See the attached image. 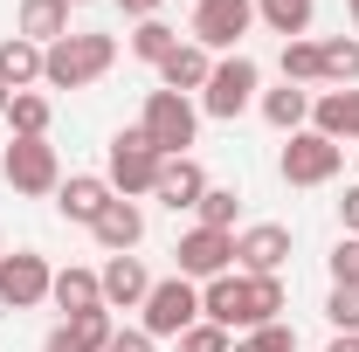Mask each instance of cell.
Instances as JSON below:
<instances>
[{"mask_svg":"<svg viewBox=\"0 0 359 352\" xmlns=\"http://www.w3.org/2000/svg\"><path fill=\"white\" fill-rule=\"evenodd\" d=\"M194 215H201V228H228V235H235V215H242V194H235V187H208Z\"/></svg>","mask_w":359,"mask_h":352,"instance_id":"cell-28","label":"cell"},{"mask_svg":"<svg viewBox=\"0 0 359 352\" xmlns=\"http://www.w3.org/2000/svg\"><path fill=\"white\" fill-rule=\"evenodd\" d=\"M256 97H263V69H256V55H215V76H208V90H201V118L235 125Z\"/></svg>","mask_w":359,"mask_h":352,"instance_id":"cell-4","label":"cell"},{"mask_svg":"<svg viewBox=\"0 0 359 352\" xmlns=\"http://www.w3.org/2000/svg\"><path fill=\"white\" fill-rule=\"evenodd\" d=\"M48 118H55V104H48L42 90L7 97V132H14V138H48Z\"/></svg>","mask_w":359,"mask_h":352,"instance_id":"cell-25","label":"cell"},{"mask_svg":"<svg viewBox=\"0 0 359 352\" xmlns=\"http://www.w3.org/2000/svg\"><path fill=\"white\" fill-rule=\"evenodd\" d=\"M118 7H125V14H132V21H152V14H159V7H166V0H118Z\"/></svg>","mask_w":359,"mask_h":352,"instance_id":"cell-36","label":"cell"},{"mask_svg":"<svg viewBox=\"0 0 359 352\" xmlns=\"http://www.w3.org/2000/svg\"><path fill=\"white\" fill-rule=\"evenodd\" d=\"M159 166H166V159L152 152V138L138 132V125H132V132H118L111 145H104V180H111V194H118V201L152 194V187H159Z\"/></svg>","mask_w":359,"mask_h":352,"instance_id":"cell-5","label":"cell"},{"mask_svg":"<svg viewBox=\"0 0 359 352\" xmlns=\"http://www.w3.org/2000/svg\"><path fill=\"white\" fill-rule=\"evenodd\" d=\"M97 290H104V311H138V304H145V290H152V276H145L138 256H104Z\"/></svg>","mask_w":359,"mask_h":352,"instance_id":"cell-15","label":"cell"},{"mask_svg":"<svg viewBox=\"0 0 359 352\" xmlns=\"http://www.w3.org/2000/svg\"><path fill=\"white\" fill-rule=\"evenodd\" d=\"M0 118H7V90H0Z\"/></svg>","mask_w":359,"mask_h":352,"instance_id":"cell-39","label":"cell"},{"mask_svg":"<svg viewBox=\"0 0 359 352\" xmlns=\"http://www.w3.org/2000/svg\"><path fill=\"white\" fill-rule=\"evenodd\" d=\"M173 48H180V28H166L159 14H152V21H138V28H132V55H138V62H152V69H159V62H166Z\"/></svg>","mask_w":359,"mask_h":352,"instance_id":"cell-27","label":"cell"},{"mask_svg":"<svg viewBox=\"0 0 359 352\" xmlns=\"http://www.w3.org/2000/svg\"><path fill=\"white\" fill-rule=\"evenodd\" d=\"M325 352H359V339H346V332H339V339H332Z\"/></svg>","mask_w":359,"mask_h":352,"instance_id":"cell-37","label":"cell"},{"mask_svg":"<svg viewBox=\"0 0 359 352\" xmlns=\"http://www.w3.org/2000/svg\"><path fill=\"white\" fill-rule=\"evenodd\" d=\"M138 132L152 138L159 159H187L194 138H201V104L180 97V90H145V111H138Z\"/></svg>","mask_w":359,"mask_h":352,"instance_id":"cell-3","label":"cell"},{"mask_svg":"<svg viewBox=\"0 0 359 352\" xmlns=\"http://www.w3.org/2000/svg\"><path fill=\"white\" fill-rule=\"evenodd\" d=\"M90 235H97V249H104V256H132L138 242H145V208H138V201H111V208L97 215Z\"/></svg>","mask_w":359,"mask_h":352,"instance_id":"cell-17","label":"cell"},{"mask_svg":"<svg viewBox=\"0 0 359 352\" xmlns=\"http://www.w3.org/2000/svg\"><path fill=\"white\" fill-rule=\"evenodd\" d=\"M249 28H256V0H194L187 42H201L208 55H242V35Z\"/></svg>","mask_w":359,"mask_h":352,"instance_id":"cell-7","label":"cell"},{"mask_svg":"<svg viewBox=\"0 0 359 352\" xmlns=\"http://www.w3.org/2000/svg\"><path fill=\"white\" fill-rule=\"evenodd\" d=\"M318 62H325V83H332V90H353L359 83V35H332V42H318Z\"/></svg>","mask_w":359,"mask_h":352,"instance_id":"cell-26","label":"cell"},{"mask_svg":"<svg viewBox=\"0 0 359 352\" xmlns=\"http://www.w3.org/2000/svg\"><path fill=\"white\" fill-rule=\"evenodd\" d=\"M249 352H297V325H290V318L256 325V332H249Z\"/></svg>","mask_w":359,"mask_h":352,"instance_id":"cell-32","label":"cell"},{"mask_svg":"<svg viewBox=\"0 0 359 352\" xmlns=\"http://www.w3.org/2000/svg\"><path fill=\"white\" fill-rule=\"evenodd\" d=\"M235 269V235L228 228H187L173 242V276H187V283H215V276H228Z\"/></svg>","mask_w":359,"mask_h":352,"instance_id":"cell-10","label":"cell"},{"mask_svg":"<svg viewBox=\"0 0 359 352\" xmlns=\"http://www.w3.org/2000/svg\"><path fill=\"white\" fill-rule=\"evenodd\" d=\"M104 352H159V339H152L145 325H118V332H111V346H104Z\"/></svg>","mask_w":359,"mask_h":352,"instance_id":"cell-34","label":"cell"},{"mask_svg":"<svg viewBox=\"0 0 359 352\" xmlns=\"http://www.w3.org/2000/svg\"><path fill=\"white\" fill-rule=\"evenodd\" d=\"M208 76H215V55H208L201 42H180L173 55L159 62V90H180V97H201Z\"/></svg>","mask_w":359,"mask_h":352,"instance_id":"cell-19","label":"cell"},{"mask_svg":"<svg viewBox=\"0 0 359 352\" xmlns=\"http://www.w3.org/2000/svg\"><path fill=\"white\" fill-rule=\"evenodd\" d=\"M208 187H215V180L201 173V159L187 152V159H166V166H159V187H152V201H159V208H173V215H194Z\"/></svg>","mask_w":359,"mask_h":352,"instance_id":"cell-14","label":"cell"},{"mask_svg":"<svg viewBox=\"0 0 359 352\" xmlns=\"http://www.w3.org/2000/svg\"><path fill=\"white\" fill-rule=\"evenodd\" d=\"M283 83H325L318 42H283Z\"/></svg>","mask_w":359,"mask_h":352,"instance_id":"cell-29","label":"cell"},{"mask_svg":"<svg viewBox=\"0 0 359 352\" xmlns=\"http://www.w3.org/2000/svg\"><path fill=\"white\" fill-rule=\"evenodd\" d=\"M256 104H263V118H269V125H276L283 138L311 125V90H304V83H276V90H263Z\"/></svg>","mask_w":359,"mask_h":352,"instance_id":"cell-23","label":"cell"},{"mask_svg":"<svg viewBox=\"0 0 359 352\" xmlns=\"http://www.w3.org/2000/svg\"><path fill=\"white\" fill-rule=\"evenodd\" d=\"M346 14H353V21H359V0H346Z\"/></svg>","mask_w":359,"mask_h":352,"instance_id":"cell-38","label":"cell"},{"mask_svg":"<svg viewBox=\"0 0 359 352\" xmlns=\"http://www.w3.org/2000/svg\"><path fill=\"white\" fill-rule=\"evenodd\" d=\"M111 201H118V194H111V180H104V173H69L62 187H55V215L76 221V228H97V215H104Z\"/></svg>","mask_w":359,"mask_h":352,"instance_id":"cell-13","label":"cell"},{"mask_svg":"<svg viewBox=\"0 0 359 352\" xmlns=\"http://www.w3.org/2000/svg\"><path fill=\"white\" fill-rule=\"evenodd\" d=\"M118 62V35H62V42L42 48V83L48 90H90L104 69Z\"/></svg>","mask_w":359,"mask_h":352,"instance_id":"cell-2","label":"cell"},{"mask_svg":"<svg viewBox=\"0 0 359 352\" xmlns=\"http://www.w3.org/2000/svg\"><path fill=\"white\" fill-rule=\"evenodd\" d=\"M311 132H325L332 145H359V83L353 90H318L311 97Z\"/></svg>","mask_w":359,"mask_h":352,"instance_id":"cell-16","label":"cell"},{"mask_svg":"<svg viewBox=\"0 0 359 352\" xmlns=\"http://www.w3.org/2000/svg\"><path fill=\"white\" fill-rule=\"evenodd\" d=\"M283 311H290L283 276H242V269H228L215 283H201V318L222 325V332H256V325L283 318Z\"/></svg>","mask_w":359,"mask_h":352,"instance_id":"cell-1","label":"cell"},{"mask_svg":"<svg viewBox=\"0 0 359 352\" xmlns=\"http://www.w3.org/2000/svg\"><path fill=\"white\" fill-rule=\"evenodd\" d=\"M48 304L62 311V318H83V311H104V290H97V269H55V283H48Z\"/></svg>","mask_w":359,"mask_h":352,"instance_id":"cell-20","label":"cell"},{"mask_svg":"<svg viewBox=\"0 0 359 352\" xmlns=\"http://www.w3.org/2000/svg\"><path fill=\"white\" fill-rule=\"evenodd\" d=\"M69 7H90V0H69Z\"/></svg>","mask_w":359,"mask_h":352,"instance_id":"cell-40","label":"cell"},{"mask_svg":"<svg viewBox=\"0 0 359 352\" xmlns=\"http://www.w3.org/2000/svg\"><path fill=\"white\" fill-rule=\"evenodd\" d=\"M35 83H42V48L28 42V35H7L0 42V90L21 97V90H35Z\"/></svg>","mask_w":359,"mask_h":352,"instance_id":"cell-22","label":"cell"},{"mask_svg":"<svg viewBox=\"0 0 359 352\" xmlns=\"http://www.w3.org/2000/svg\"><path fill=\"white\" fill-rule=\"evenodd\" d=\"M138 311H145L138 325H145L152 339H180L187 325H201V283H187V276H159V283L145 290V304H138Z\"/></svg>","mask_w":359,"mask_h":352,"instance_id":"cell-9","label":"cell"},{"mask_svg":"<svg viewBox=\"0 0 359 352\" xmlns=\"http://www.w3.org/2000/svg\"><path fill=\"white\" fill-rule=\"evenodd\" d=\"M325 318H332V332L359 339V283H332V297H325Z\"/></svg>","mask_w":359,"mask_h":352,"instance_id":"cell-30","label":"cell"},{"mask_svg":"<svg viewBox=\"0 0 359 352\" xmlns=\"http://www.w3.org/2000/svg\"><path fill=\"white\" fill-rule=\"evenodd\" d=\"M235 352H249V346H235Z\"/></svg>","mask_w":359,"mask_h":352,"instance_id":"cell-41","label":"cell"},{"mask_svg":"<svg viewBox=\"0 0 359 352\" xmlns=\"http://www.w3.org/2000/svg\"><path fill=\"white\" fill-rule=\"evenodd\" d=\"M48 283H55V269H48L42 249H14V256H0V311L48 304Z\"/></svg>","mask_w":359,"mask_h":352,"instance_id":"cell-11","label":"cell"},{"mask_svg":"<svg viewBox=\"0 0 359 352\" xmlns=\"http://www.w3.org/2000/svg\"><path fill=\"white\" fill-rule=\"evenodd\" d=\"M256 21L269 35H283V42H304L318 21V0H256Z\"/></svg>","mask_w":359,"mask_h":352,"instance_id":"cell-24","label":"cell"},{"mask_svg":"<svg viewBox=\"0 0 359 352\" xmlns=\"http://www.w3.org/2000/svg\"><path fill=\"white\" fill-rule=\"evenodd\" d=\"M0 173L14 194H28V201H42L62 187V159H55V145L48 138H7V152H0Z\"/></svg>","mask_w":359,"mask_h":352,"instance_id":"cell-8","label":"cell"},{"mask_svg":"<svg viewBox=\"0 0 359 352\" xmlns=\"http://www.w3.org/2000/svg\"><path fill=\"white\" fill-rule=\"evenodd\" d=\"M325 269H332V283H359V235H339L332 256H325Z\"/></svg>","mask_w":359,"mask_h":352,"instance_id":"cell-33","label":"cell"},{"mask_svg":"<svg viewBox=\"0 0 359 352\" xmlns=\"http://www.w3.org/2000/svg\"><path fill=\"white\" fill-rule=\"evenodd\" d=\"M283 263H290V228L283 221H256V228L235 235V269L242 276H283Z\"/></svg>","mask_w":359,"mask_h":352,"instance_id":"cell-12","label":"cell"},{"mask_svg":"<svg viewBox=\"0 0 359 352\" xmlns=\"http://www.w3.org/2000/svg\"><path fill=\"white\" fill-rule=\"evenodd\" d=\"M14 35H28L35 48L62 42V35H69V0H21V14H14Z\"/></svg>","mask_w":359,"mask_h":352,"instance_id":"cell-21","label":"cell"},{"mask_svg":"<svg viewBox=\"0 0 359 352\" xmlns=\"http://www.w3.org/2000/svg\"><path fill=\"white\" fill-rule=\"evenodd\" d=\"M173 346H180V352H235V332H222V325H208V318H201V325H187V332H180Z\"/></svg>","mask_w":359,"mask_h":352,"instance_id":"cell-31","label":"cell"},{"mask_svg":"<svg viewBox=\"0 0 359 352\" xmlns=\"http://www.w3.org/2000/svg\"><path fill=\"white\" fill-rule=\"evenodd\" d=\"M111 332H118L111 311H83V318H62V325L42 339V352H104V346H111Z\"/></svg>","mask_w":359,"mask_h":352,"instance_id":"cell-18","label":"cell"},{"mask_svg":"<svg viewBox=\"0 0 359 352\" xmlns=\"http://www.w3.org/2000/svg\"><path fill=\"white\" fill-rule=\"evenodd\" d=\"M339 221H346V235H359V180L346 187V201H339Z\"/></svg>","mask_w":359,"mask_h":352,"instance_id":"cell-35","label":"cell"},{"mask_svg":"<svg viewBox=\"0 0 359 352\" xmlns=\"http://www.w3.org/2000/svg\"><path fill=\"white\" fill-rule=\"evenodd\" d=\"M339 166H346V145H332L325 132H290V145L276 152V173H283V187H332L339 180Z\"/></svg>","mask_w":359,"mask_h":352,"instance_id":"cell-6","label":"cell"}]
</instances>
